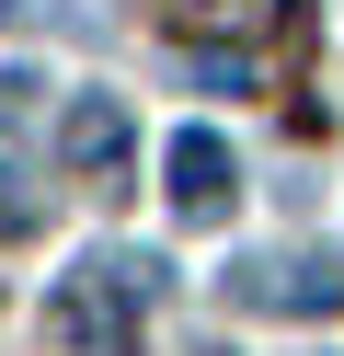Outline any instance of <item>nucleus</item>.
Masks as SVG:
<instances>
[{
    "instance_id": "1",
    "label": "nucleus",
    "mask_w": 344,
    "mask_h": 356,
    "mask_svg": "<svg viewBox=\"0 0 344 356\" xmlns=\"http://www.w3.org/2000/svg\"><path fill=\"white\" fill-rule=\"evenodd\" d=\"M149 310V253H81L46 287V345L58 356H126Z\"/></svg>"
},
{
    "instance_id": "2",
    "label": "nucleus",
    "mask_w": 344,
    "mask_h": 356,
    "mask_svg": "<svg viewBox=\"0 0 344 356\" xmlns=\"http://www.w3.org/2000/svg\"><path fill=\"white\" fill-rule=\"evenodd\" d=\"M126 149H138V115L115 92H69L58 127H46V161H58V172H115Z\"/></svg>"
},
{
    "instance_id": "3",
    "label": "nucleus",
    "mask_w": 344,
    "mask_h": 356,
    "mask_svg": "<svg viewBox=\"0 0 344 356\" xmlns=\"http://www.w3.org/2000/svg\"><path fill=\"white\" fill-rule=\"evenodd\" d=\"M218 299H241V310H344V253L241 264V276H218Z\"/></svg>"
},
{
    "instance_id": "4",
    "label": "nucleus",
    "mask_w": 344,
    "mask_h": 356,
    "mask_svg": "<svg viewBox=\"0 0 344 356\" xmlns=\"http://www.w3.org/2000/svg\"><path fill=\"white\" fill-rule=\"evenodd\" d=\"M161 172H172V207H183V218H218L229 195H241V161H229V138H218V127H183Z\"/></svg>"
},
{
    "instance_id": "5",
    "label": "nucleus",
    "mask_w": 344,
    "mask_h": 356,
    "mask_svg": "<svg viewBox=\"0 0 344 356\" xmlns=\"http://www.w3.org/2000/svg\"><path fill=\"white\" fill-rule=\"evenodd\" d=\"M46 92H58L46 70H0V161H12V138H23V127L46 115Z\"/></svg>"
}]
</instances>
